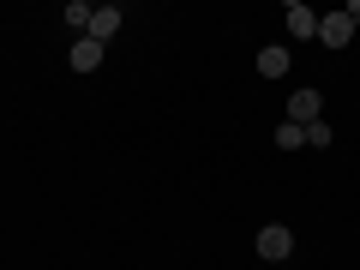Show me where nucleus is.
Returning a JSON list of instances; mask_svg holds the SVG:
<instances>
[{
	"label": "nucleus",
	"mask_w": 360,
	"mask_h": 270,
	"mask_svg": "<svg viewBox=\"0 0 360 270\" xmlns=\"http://www.w3.org/2000/svg\"><path fill=\"white\" fill-rule=\"evenodd\" d=\"M120 18H127V13H120V6H96V13H90V30H84V37H96V42H103V49H108V37H115V30H120Z\"/></svg>",
	"instance_id": "423d86ee"
},
{
	"label": "nucleus",
	"mask_w": 360,
	"mask_h": 270,
	"mask_svg": "<svg viewBox=\"0 0 360 270\" xmlns=\"http://www.w3.org/2000/svg\"><path fill=\"white\" fill-rule=\"evenodd\" d=\"M288 66H295V60H288V49H276V42H270V49H258V72H264V78H283Z\"/></svg>",
	"instance_id": "0eeeda50"
},
{
	"label": "nucleus",
	"mask_w": 360,
	"mask_h": 270,
	"mask_svg": "<svg viewBox=\"0 0 360 270\" xmlns=\"http://www.w3.org/2000/svg\"><path fill=\"white\" fill-rule=\"evenodd\" d=\"M283 25H288V37H295V42L319 37V13H312V6H300V0H288V6H283Z\"/></svg>",
	"instance_id": "7ed1b4c3"
},
{
	"label": "nucleus",
	"mask_w": 360,
	"mask_h": 270,
	"mask_svg": "<svg viewBox=\"0 0 360 270\" xmlns=\"http://www.w3.org/2000/svg\"><path fill=\"white\" fill-rule=\"evenodd\" d=\"M300 144H307V127L283 120V127H276V150H300Z\"/></svg>",
	"instance_id": "6e6552de"
},
{
	"label": "nucleus",
	"mask_w": 360,
	"mask_h": 270,
	"mask_svg": "<svg viewBox=\"0 0 360 270\" xmlns=\"http://www.w3.org/2000/svg\"><path fill=\"white\" fill-rule=\"evenodd\" d=\"M330 139H336V132L324 127V120H312V127H307V144H312V150H330Z\"/></svg>",
	"instance_id": "9d476101"
},
{
	"label": "nucleus",
	"mask_w": 360,
	"mask_h": 270,
	"mask_svg": "<svg viewBox=\"0 0 360 270\" xmlns=\"http://www.w3.org/2000/svg\"><path fill=\"white\" fill-rule=\"evenodd\" d=\"M354 18H348V13H324L319 18V42H324V49H348V42H354Z\"/></svg>",
	"instance_id": "f257e3e1"
},
{
	"label": "nucleus",
	"mask_w": 360,
	"mask_h": 270,
	"mask_svg": "<svg viewBox=\"0 0 360 270\" xmlns=\"http://www.w3.org/2000/svg\"><path fill=\"white\" fill-rule=\"evenodd\" d=\"M288 252H295V234H288L283 222H270V229H258V258H270V264H283Z\"/></svg>",
	"instance_id": "f03ea898"
},
{
	"label": "nucleus",
	"mask_w": 360,
	"mask_h": 270,
	"mask_svg": "<svg viewBox=\"0 0 360 270\" xmlns=\"http://www.w3.org/2000/svg\"><path fill=\"white\" fill-rule=\"evenodd\" d=\"M90 13H96V6H84V0H72V6H66V25H72L78 37H84V30H90Z\"/></svg>",
	"instance_id": "1a4fd4ad"
},
{
	"label": "nucleus",
	"mask_w": 360,
	"mask_h": 270,
	"mask_svg": "<svg viewBox=\"0 0 360 270\" xmlns=\"http://www.w3.org/2000/svg\"><path fill=\"white\" fill-rule=\"evenodd\" d=\"M288 120H295V127L324 120V96H319V90H295V96H288Z\"/></svg>",
	"instance_id": "20e7f679"
},
{
	"label": "nucleus",
	"mask_w": 360,
	"mask_h": 270,
	"mask_svg": "<svg viewBox=\"0 0 360 270\" xmlns=\"http://www.w3.org/2000/svg\"><path fill=\"white\" fill-rule=\"evenodd\" d=\"M103 42H96V37H78L72 42V60H66V66H72V72H96V66H103Z\"/></svg>",
	"instance_id": "39448f33"
}]
</instances>
